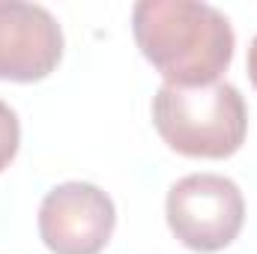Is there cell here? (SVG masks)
<instances>
[{
  "label": "cell",
  "instance_id": "6da1fadb",
  "mask_svg": "<svg viewBox=\"0 0 257 254\" xmlns=\"http://www.w3.org/2000/svg\"><path fill=\"white\" fill-rule=\"evenodd\" d=\"M141 54L171 87L215 84L233 60V27L200 0H141L132 9Z\"/></svg>",
  "mask_w": 257,
  "mask_h": 254
},
{
  "label": "cell",
  "instance_id": "7a4b0ae2",
  "mask_svg": "<svg viewBox=\"0 0 257 254\" xmlns=\"http://www.w3.org/2000/svg\"><path fill=\"white\" fill-rule=\"evenodd\" d=\"M153 123L180 156L227 159L245 141L248 111L242 93L227 81L203 87L162 84L153 99Z\"/></svg>",
  "mask_w": 257,
  "mask_h": 254
},
{
  "label": "cell",
  "instance_id": "3957f363",
  "mask_svg": "<svg viewBox=\"0 0 257 254\" xmlns=\"http://www.w3.org/2000/svg\"><path fill=\"white\" fill-rule=\"evenodd\" d=\"M168 224L174 236L200 254L227 248L245 221V200L233 180L221 174H189L168 191Z\"/></svg>",
  "mask_w": 257,
  "mask_h": 254
},
{
  "label": "cell",
  "instance_id": "277c9868",
  "mask_svg": "<svg viewBox=\"0 0 257 254\" xmlns=\"http://www.w3.org/2000/svg\"><path fill=\"white\" fill-rule=\"evenodd\" d=\"M117 224L114 200L93 183H60L39 206V236L54 254H99Z\"/></svg>",
  "mask_w": 257,
  "mask_h": 254
},
{
  "label": "cell",
  "instance_id": "5b68a950",
  "mask_svg": "<svg viewBox=\"0 0 257 254\" xmlns=\"http://www.w3.org/2000/svg\"><path fill=\"white\" fill-rule=\"evenodd\" d=\"M63 57L57 18L27 0H0V81H42Z\"/></svg>",
  "mask_w": 257,
  "mask_h": 254
},
{
  "label": "cell",
  "instance_id": "8992f818",
  "mask_svg": "<svg viewBox=\"0 0 257 254\" xmlns=\"http://www.w3.org/2000/svg\"><path fill=\"white\" fill-rule=\"evenodd\" d=\"M21 144V126H18V114L0 99V171L9 168V162L15 159Z\"/></svg>",
  "mask_w": 257,
  "mask_h": 254
},
{
  "label": "cell",
  "instance_id": "52a82bcc",
  "mask_svg": "<svg viewBox=\"0 0 257 254\" xmlns=\"http://www.w3.org/2000/svg\"><path fill=\"white\" fill-rule=\"evenodd\" d=\"M248 78L257 87V36L251 39V48H248Z\"/></svg>",
  "mask_w": 257,
  "mask_h": 254
}]
</instances>
